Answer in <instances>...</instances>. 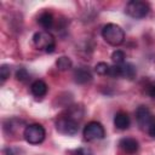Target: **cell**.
I'll list each match as a JSON object with an SVG mask.
<instances>
[{
    "mask_svg": "<svg viewBox=\"0 0 155 155\" xmlns=\"http://www.w3.org/2000/svg\"><path fill=\"white\" fill-rule=\"evenodd\" d=\"M136 120L142 130H144L149 136L155 137V117L145 105H140L137 108Z\"/></svg>",
    "mask_w": 155,
    "mask_h": 155,
    "instance_id": "cell-1",
    "label": "cell"
},
{
    "mask_svg": "<svg viewBox=\"0 0 155 155\" xmlns=\"http://www.w3.org/2000/svg\"><path fill=\"white\" fill-rule=\"evenodd\" d=\"M102 36L109 45L119 46L125 40V31L120 25L115 23H108L102 29Z\"/></svg>",
    "mask_w": 155,
    "mask_h": 155,
    "instance_id": "cell-2",
    "label": "cell"
},
{
    "mask_svg": "<svg viewBox=\"0 0 155 155\" xmlns=\"http://www.w3.org/2000/svg\"><path fill=\"white\" fill-rule=\"evenodd\" d=\"M33 44L36 48L39 50H44L47 53H52L54 51L56 47V41L54 38L51 33H48L47 30H40L36 31L33 35Z\"/></svg>",
    "mask_w": 155,
    "mask_h": 155,
    "instance_id": "cell-3",
    "label": "cell"
},
{
    "mask_svg": "<svg viewBox=\"0 0 155 155\" xmlns=\"http://www.w3.org/2000/svg\"><path fill=\"white\" fill-rule=\"evenodd\" d=\"M23 136H24L25 140L29 144L35 145V144H40V143L44 142L46 132H45V128H44L42 125H40V124H30V125L25 126Z\"/></svg>",
    "mask_w": 155,
    "mask_h": 155,
    "instance_id": "cell-4",
    "label": "cell"
},
{
    "mask_svg": "<svg viewBox=\"0 0 155 155\" xmlns=\"http://www.w3.org/2000/svg\"><path fill=\"white\" fill-rule=\"evenodd\" d=\"M149 5L145 2V1H140V0H131L127 2L126 5V13L134 18V19H142L144 18L148 13H149Z\"/></svg>",
    "mask_w": 155,
    "mask_h": 155,
    "instance_id": "cell-5",
    "label": "cell"
},
{
    "mask_svg": "<svg viewBox=\"0 0 155 155\" xmlns=\"http://www.w3.org/2000/svg\"><path fill=\"white\" fill-rule=\"evenodd\" d=\"M84 138L87 142H92V140H98V139H103L105 136V131L104 127L101 122L97 121H91L88 122L82 131Z\"/></svg>",
    "mask_w": 155,
    "mask_h": 155,
    "instance_id": "cell-6",
    "label": "cell"
},
{
    "mask_svg": "<svg viewBox=\"0 0 155 155\" xmlns=\"http://www.w3.org/2000/svg\"><path fill=\"white\" fill-rule=\"evenodd\" d=\"M56 128L59 133L65 134V136H74L78 133L79 131V122L65 116L62 115L57 121H56Z\"/></svg>",
    "mask_w": 155,
    "mask_h": 155,
    "instance_id": "cell-7",
    "label": "cell"
},
{
    "mask_svg": "<svg viewBox=\"0 0 155 155\" xmlns=\"http://www.w3.org/2000/svg\"><path fill=\"white\" fill-rule=\"evenodd\" d=\"M74 81L76 84H80V85H84V84H87L92 80V73L91 70L87 68V67H79L74 70Z\"/></svg>",
    "mask_w": 155,
    "mask_h": 155,
    "instance_id": "cell-8",
    "label": "cell"
},
{
    "mask_svg": "<svg viewBox=\"0 0 155 155\" xmlns=\"http://www.w3.org/2000/svg\"><path fill=\"white\" fill-rule=\"evenodd\" d=\"M119 147L121 148V150L126 154H134L138 148H139V144L138 142L134 139V138H131V137H125V138H121L120 142H119Z\"/></svg>",
    "mask_w": 155,
    "mask_h": 155,
    "instance_id": "cell-9",
    "label": "cell"
},
{
    "mask_svg": "<svg viewBox=\"0 0 155 155\" xmlns=\"http://www.w3.org/2000/svg\"><path fill=\"white\" fill-rule=\"evenodd\" d=\"M131 120L127 113L125 111H119L114 116V125L117 130H127L130 127Z\"/></svg>",
    "mask_w": 155,
    "mask_h": 155,
    "instance_id": "cell-10",
    "label": "cell"
},
{
    "mask_svg": "<svg viewBox=\"0 0 155 155\" xmlns=\"http://www.w3.org/2000/svg\"><path fill=\"white\" fill-rule=\"evenodd\" d=\"M119 67H120V78H125V79L132 80L137 74L136 67L132 63H122Z\"/></svg>",
    "mask_w": 155,
    "mask_h": 155,
    "instance_id": "cell-11",
    "label": "cell"
},
{
    "mask_svg": "<svg viewBox=\"0 0 155 155\" xmlns=\"http://www.w3.org/2000/svg\"><path fill=\"white\" fill-rule=\"evenodd\" d=\"M30 92L35 97H42V96H45L46 92H47V85H46V82L42 81V80H35L30 85Z\"/></svg>",
    "mask_w": 155,
    "mask_h": 155,
    "instance_id": "cell-12",
    "label": "cell"
},
{
    "mask_svg": "<svg viewBox=\"0 0 155 155\" xmlns=\"http://www.w3.org/2000/svg\"><path fill=\"white\" fill-rule=\"evenodd\" d=\"M64 115L79 122L84 117V108L81 105H71V107H69L67 109Z\"/></svg>",
    "mask_w": 155,
    "mask_h": 155,
    "instance_id": "cell-13",
    "label": "cell"
},
{
    "mask_svg": "<svg viewBox=\"0 0 155 155\" xmlns=\"http://www.w3.org/2000/svg\"><path fill=\"white\" fill-rule=\"evenodd\" d=\"M38 23H39L44 29H51V28L53 27L54 18H53V16H52L51 12L45 11V12H42V13L39 16V18H38Z\"/></svg>",
    "mask_w": 155,
    "mask_h": 155,
    "instance_id": "cell-14",
    "label": "cell"
},
{
    "mask_svg": "<svg viewBox=\"0 0 155 155\" xmlns=\"http://www.w3.org/2000/svg\"><path fill=\"white\" fill-rule=\"evenodd\" d=\"M71 65H73V62H71V59H70L69 57H67V56H62V57H59V58L56 61V67H57V69L61 70V71L69 70V69L71 68Z\"/></svg>",
    "mask_w": 155,
    "mask_h": 155,
    "instance_id": "cell-15",
    "label": "cell"
},
{
    "mask_svg": "<svg viewBox=\"0 0 155 155\" xmlns=\"http://www.w3.org/2000/svg\"><path fill=\"white\" fill-rule=\"evenodd\" d=\"M125 58H126L125 52L121 51V50H116V51H114L113 54H111V59H113V62H114L115 64H117V65L125 63Z\"/></svg>",
    "mask_w": 155,
    "mask_h": 155,
    "instance_id": "cell-16",
    "label": "cell"
},
{
    "mask_svg": "<svg viewBox=\"0 0 155 155\" xmlns=\"http://www.w3.org/2000/svg\"><path fill=\"white\" fill-rule=\"evenodd\" d=\"M109 69H110V65L107 64L105 62H99V63H97L96 67H94L96 73L99 74V75H108Z\"/></svg>",
    "mask_w": 155,
    "mask_h": 155,
    "instance_id": "cell-17",
    "label": "cell"
},
{
    "mask_svg": "<svg viewBox=\"0 0 155 155\" xmlns=\"http://www.w3.org/2000/svg\"><path fill=\"white\" fill-rule=\"evenodd\" d=\"M10 74H11V68H10V65L2 64V65L0 67V78H1V82H5V81L10 78Z\"/></svg>",
    "mask_w": 155,
    "mask_h": 155,
    "instance_id": "cell-18",
    "label": "cell"
},
{
    "mask_svg": "<svg viewBox=\"0 0 155 155\" xmlns=\"http://www.w3.org/2000/svg\"><path fill=\"white\" fill-rule=\"evenodd\" d=\"M16 79L21 82H24L29 79V73L25 68H19L17 71H16Z\"/></svg>",
    "mask_w": 155,
    "mask_h": 155,
    "instance_id": "cell-19",
    "label": "cell"
},
{
    "mask_svg": "<svg viewBox=\"0 0 155 155\" xmlns=\"http://www.w3.org/2000/svg\"><path fill=\"white\" fill-rule=\"evenodd\" d=\"M4 154L5 155H18V150L13 148H6L4 149Z\"/></svg>",
    "mask_w": 155,
    "mask_h": 155,
    "instance_id": "cell-20",
    "label": "cell"
},
{
    "mask_svg": "<svg viewBox=\"0 0 155 155\" xmlns=\"http://www.w3.org/2000/svg\"><path fill=\"white\" fill-rule=\"evenodd\" d=\"M149 94H150V97H153L155 99V82L153 85H150V87H149Z\"/></svg>",
    "mask_w": 155,
    "mask_h": 155,
    "instance_id": "cell-21",
    "label": "cell"
}]
</instances>
